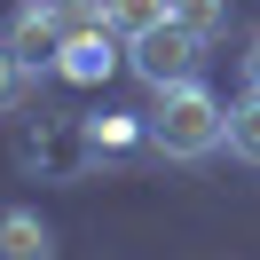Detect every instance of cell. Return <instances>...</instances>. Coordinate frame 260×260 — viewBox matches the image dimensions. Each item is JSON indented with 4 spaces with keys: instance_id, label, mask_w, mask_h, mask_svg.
Listing matches in <instances>:
<instances>
[{
    "instance_id": "cell-10",
    "label": "cell",
    "mask_w": 260,
    "mask_h": 260,
    "mask_svg": "<svg viewBox=\"0 0 260 260\" xmlns=\"http://www.w3.org/2000/svg\"><path fill=\"white\" fill-rule=\"evenodd\" d=\"M24 79H32V71L16 63V48H8V40H0V111H16V103H24Z\"/></svg>"
},
{
    "instance_id": "cell-7",
    "label": "cell",
    "mask_w": 260,
    "mask_h": 260,
    "mask_svg": "<svg viewBox=\"0 0 260 260\" xmlns=\"http://www.w3.org/2000/svg\"><path fill=\"white\" fill-rule=\"evenodd\" d=\"M166 16H174L181 32H197V40L213 48V40L229 32V0H166Z\"/></svg>"
},
{
    "instance_id": "cell-1",
    "label": "cell",
    "mask_w": 260,
    "mask_h": 260,
    "mask_svg": "<svg viewBox=\"0 0 260 260\" xmlns=\"http://www.w3.org/2000/svg\"><path fill=\"white\" fill-rule=\"evenodd\" d=\"M150 142H158L166 158H213V150L229 142V103H213L197 79L166 87L158 111H150Z\"/></svg>"
},
{
    "instance_id": "cell-6",
    "label": "cell",
    "mask_w": 260,
    "mask_h": 260,
    "mask_svg": "<svg viewBox=\"0 0 260 260\" xmlns=\"http://www.w3.org/2000/svg\"><path fill=\"white\" fill-rule=\"evenodd\" d=\"M229 150H237L244 166H260V87H244V95L229 103Z\"/></svg>"
},
{
    "instance_id": "cell-9",
    "label": "cell",
    "mask_w": 260,
    "mask_h": 260,
    "mask_svg": "<svg viewBox=\"0 0 260 260\" xmlns=\"http://www.w3.org/2000/svg\"><path fill=\"white\" fill-rule=\"evenodd\" d=\"M55 16H63V40H87V32H111V16H103V0H55Z\"/></svg>"
},
{
    "instance_id": "cell-5",
    "label": "cell",
    "mask_w": 260,
    "mask_h": 260,
    "mask_svg": "<svg viewBox=\"0 0 260 260\" xmlns=\"http://www.w3.org/2000/svg\"><path fill=\"white\" fill-rule=\"evenodd\" d=\"M118 32H87V40H63V79H79V87H95V79H111L118 71V48H111Z\"/></svg>"
},
{
    "instance_id": "cell-4",
    "label": "cell",
    "mask_w": 260,
    "mask_h": 260,
    "mask_svg": "<svg viewBox=\"0 0 260 260\" xmlns=\"http://www.w3.org/2000/svg\"><path fill=\"white\" fill-rule=\"evenodd\" d=\"M0 260H55V237L32 205H0Z\"/></svg>"
},
{
    "instance_id": "cell-8",
    "label": "cell",
    "mask_w": 260,
    "mask_h": 260,
    "mask_svg": "<svg viewBox=\"0 0 260 260\" xmlns=\"http://www.w3.org/2000/svg\"><path fill=\"white\" fill-rule=\"evenodd\" d=\"M103 16H111L118 40H142L150 24H166V0H103Z\"/></svg>"
},
{
    "instance_id": "cell-2",
    "label": "cell",
    "mask_w": 260,
    "mask_h": 260,
    "mask_svg": "<svg viewBox=\"0 0 260 260\" xmlns=\"http://www.w3.org/2000/svg\"><path fill=\"white\" fill-rule=\"evenodd\" d=\"M126 63H134V79H142L150 95H166V87L197 79V63H205V40H197V32H181V24L166 16V24H150L142 40H126Z\"/></svg>"
},
{
    "instance_id": "cell-11",
    "label": "cell",
    "mask_w": 260,
    "mask_h": 260,
    "mask_svg": "<svg viewBox=\"0 0 260 260\" xmlns=\"http://www.w3.org/2000/svg\"><path fill=\"white\" fill-rule=\"evenodd\" d=\"M244 87H260V32H252V48H244Z\"/></svg>"
},
{
    "instance_id": "cell-3",
    "label": "cell",
    "mask_w": 260,
    "mask_h": 260,
    "mask_svg": "<svg viewBox=\"0 0 260 260\" xmlns=\"http://www.w3.org/2000/svg\"><path fill=\"white\" fill-rule=\"evenodd\" d=\"M8 48H16V63L24 71H48V63H63V16H55V0H24L16 16H8Z\"/></svg>"
}]
</instances>
